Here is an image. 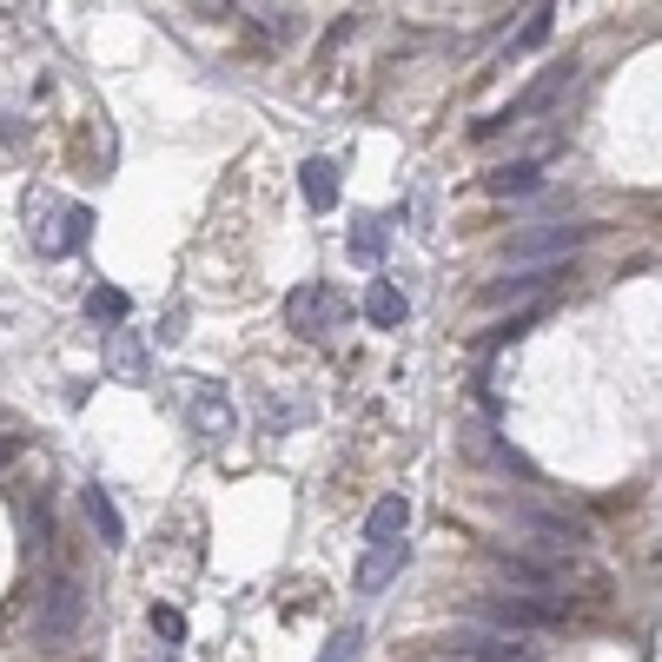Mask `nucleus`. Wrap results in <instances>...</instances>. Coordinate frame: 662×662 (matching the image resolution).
Instances as JSON below:
<instances>
[{
	"instance_id": "f03ea898",
	"label": "nucleus",
	"mask_w": 662,
	"mask_h": 662,
	"mask_svg": "<svg viewBox=\"0 0 662 662\" xmlns=\"http://www.w3.org/2000/svg\"><path fill=\"white\" fill-rule=\"evenodd\" d=\"M511 524L537 544V550H550V557H564V550H584L590 544V530H584V517H570V511H544V504H517L511 511Z\"/></svg>"
},
{
	"instance_id": "4be33fe9",
	"label": "nucleus",
	"mask_w": 662,
	"mask_h": 662,
	"mask_svg": "<svg viewBox=\"0 0 662 662\" xmlns=\"http://www.w3.org/2000/svg\"><path fill=\"white\" fill-rule=\"evenodd\" d=\"M153 630H159L166 643H179V637H186V617H179V610H153Z\"/></svg>"
},
{
	"instance_id": "a211bd4d",
	"label": "nucleus",
	"mask_w": 662,
	"mask_h": 662,
	"mask_svg": "<svg viewBox=\"0 0 662 662\" xmlns=\"http://www.w3.org/2000/svg\"><path fill=\"white\" fill-rule=\"evenodd\" d=\"M345 245H351V259H365V265H378V259H385V219H358Z\"/></svg>"
},
{
	"instance_id": "6e6552de",
	"label": "nucleus",
	"mask_w": 662,
	"mask_h": 662,
	"mask_svg": "<svg viewBox=\"0 0 662 662\" xmlns=\"http://www.w3.org/2000/svg\"><path fill=\"white\" fill-rule=\"evenodd\" d=\"M451 656H464V662H530L511 630H458V637H451Z\"/></svg>"
},
{
	"instance_id": "20e7f679",
	"label": "nucleus",
	"mask_w": 662,
	"mask_h": 662,
	"mask_svg": "<svg viewBox=\"0 0 662 662\" xmlns=\"http://www.w3.org/2000/svg\"><path fill=\"white\" fill-rule=\"evenodd\" d=\"M484 617L497 623V630H550V623H564L570 617V597H524V590H497L491 603H484Z\"/></svg>"
},
{
	"instance_id": "dca6fc26",
	"label": "nucleus",
	"mask_w": 662,
	"mask_h": 662,
	"mask_svg": "<svg viewBox=\"0 0 662 662\" xmlns=\"http://www.w3.org/2000/svg\"><path fill=\"white\" fill-rule=\"evenodd\" d=\"M252 27H259V40L279 46V40H292V33L305 27V13H298V7H252Z\"/></svg>"
},
{
	"instance_id": "39448f33",
	"label": "nucleus",
	"mask_w": 662,
	"mask_h": 662,
	"mask_svg": "<svg viewBox=\"0 0 662 662\" xmlns=\"http://www.w3.org/2000/svg\"><path fill=\"white\" fill-rule=\"evenodd\" d=\"M590 239V225H530L511 239V265H564V252H577Z\"/></svg>"
},
{
	"instance_id": "412c9836",
	"label": "nucleus",
	"mask_w": 662,
	"mask_h": 662,
	"mask_svg": "<svg viewBox=\"0 0 662 662\" xmlns=\"http://www.w3.org/2000/svg\"><path fill=\"white\" fill-rule=\"evenodd\" d=\"M358 650H365V637H358V630H338V637H332V650H325V662H351Z\"/></svg>"
},
{
	"instance_id": "423d86ee",
	"label": "nucleus",
	"mask_w": 662,
	"mask_h": 662,
	"mask_svg": "<svg viewBox=\"0 0 662 662\" xmlns=\"http://www.w3.org/2000/svg\"><path fill=\"white\" fill-rule=\"evenodd\" d=\"M338 318H345V298H338L332 285H298V292L285 298V325H292L298 338H325Z\"/></svg>"
},
{
	"instance_id": "aec40b11",
	"label": "nucleus",
	"mask_w": 662,
	"mask_h": 662,
	"mask_svg": "<svg viewBox=\"0 0 662 662\" xmlns=\"http://www.w3.org/2000/svg\"><path fill=\"white\" fill-rule=\"evenodd\" d=\"M86 312H99L106 325H119V318H126V292H113V285H99V292L86 298Z\"/></svg>"
},
{
	"instance_id": "4468645a",
	"label": "nucleus",
	"mask_w": 662,
	"mask_h": 662,
	"mask_svg": "<svg viewBox=\"0 0 662 662\" xmlns=\"http://www.w3.org/2000/svg\"><path fill=\"white\" fill-rule=\"evenodd\" d=\"M365 318L391 332V325H404V318H411V305H404V292H398L391 279H371V285H365Z\"/></svg>"
},
{
	"instance_id": "ddd939ff",
	"label": "nucleus",
	"mask_w": 662,
	"mask_h": 662,
	"mask_svg": "<svg viewBox=\"0 0 662 662\" xmlns=\"http://www.w3.org/2000/svg\"><path fill=\"white\" fill-rule=\"evenodd\" d=\"M298 192H305L312 212H332V206H338V166H332V159H305V166H298Z\"/></svg>"
},
{
	"instance_id": "f3484780",
	"label": "nucleus",
	"mask_w": 662,
	"mask_h": 662,
	"mask_svg": "<svg viewBox=\"0 0 662 662\" xmlns=\"http://www.w3.org/2000/svg\"><path fill=\"white\" fill-rule=\"evenodd\" d=\"M86 517H93V524H99V537H106V544H113V550H119V544H126V524H119V511H113V497H106V491H99V484H86Z\"/></svg>"
},
{
	"instance_id": "1a4fd4ad",
	"label": "nucleus",
	"mask_w": 662,
	"mask_h": 662,
	"mask_svg": "<svg viewBox=\"0 0 662 662\" xmlns=\"http://www.w3.org/2000/svg\"><path fill=\"white\" fill-rule=\"evenodd\" d=\"M404 557H411V537L404 544H371L365 557H358V570H351V584H358V597H378L398 570H404Z\"/></svg>"
},
{
	"instance_id": "0eeeda50",
	"label": "nucleus",
	"mask_w": 662,
	"mask_h": 662,
	"mask_svg": "<svg viewBox=\"0 0 662 662\" xmlns=\"http://www.w3.org/2000/svg\"><path fill=\"white\" fill-rule=\"evenodd\" d=\"M557 279H570V265H511L504 279H491V285H484V298H491V305H511V298H544Z\"/></svg>"
},
{
	"instance_id": "7ed1b4c3",
	"label": "nucleus",
	"mask_w": 662,
	"mask_h": 662,
	"mask_svg": "<svg viewBox=\"0 0 662 662\" xmlns=\"http://www.w3.org/2000/svg\"><path fill=\"white\" fill-rule=\"evenodd\" d=\"M80 617H86V597H80V584H73V577H60V584L40 597L33 643H40V650H66V643H73V630H80Z\"/></svg>"
},
{
	"instance_id": "f257e3e1",
	"label": "nucleus",
	"mask_w": 662,
	"mask_h": 662,
	"mask_svg": "<svg viewBox=\"0 0 662 662\" xmlns=\"http://www.w3.org/2000/svg\"><path fill=\"white\" fill-rule=\"evenodd\" d=\"M27 232H33V245H40V259H66V252H80L86 245V232H93V212L86 206H60V199H27Z\"/></svg>"
},
{
	"instance_id": "2eb2a0df",
	"label": "nucleus",
	"mask_w": 662,
	"mask_h": 662,
	"mask_svg": "<svg viewBox=\"0 0 662 662\" xmlns=\"http://www.w3.org/2000/svg\"><path fill=\"white\" fill-rule=\"evenodd\" d=\"M550 27H557V7H530V20L504 40V60H517V53H530V46H544L550 40Z\"/></svg>"
},
{
	"instance_id": "6ab92c4d",
	"label": "nucleus",
	"mask_w": 662,
	"mask_h": 662,
	"mask_svg": "<svg viewBox=\"0 0 662 662\" xmlns=\"http://www.w3.org/2000/svg\"><path fill=\"white\" fill-rule=\"evenodd\" d=\"M106 358H113V371H119V378H146V358H139V345H133V332H126V325L113 332Z\"/></svg>"
},
{
	"instance_id": "9d476101",
	"label": "nucleus",
	"mask_w": 662,
	"mask_h": 662,
	"mask_svg": "<svg viewBox=\"0 0 662 662\" xmlns=\"http://www.w3.org/2000/svg\"><path fill=\"white\" fill-rule=\"evenodd\" d=\"M192 431H206L212 444L232 438V404H225V385H219V378H199V391H192Z\"/></svg>"
},
{
	"instance_id": "f8f14e48",
	"label": "nucleus",
	"mask_w": 662,
	"mask_h": 662,
	"mask_svg": "<svg viewBox=\"0 0 662 662\" xmlns=\"http://www.w3.org/2000/svg\"><path fill=\"white\" fill-rule=\"evenodd\" d=\"M491 199H530V192H544V153H530V159H511V166H497L491 179Z\"/></svg>"
},
{
	"instance_id": "5701e85b",
	"label": "nucleus",
	"mask_w": 662,
	"mask_h": 662,
	"mask_svg": "<svg viewBox=\"0 0 662 662\" xmlns=\"http://www.w3.org/2000/svg\"><path fill=\"white\" fill-rule=\"evenodd\" d=\"M0 458H7V444H0Z\"/></svg>"
},
{
	"instance_id": "9b49d317",
	"label": "nucleus",
	"mask_w": 662,
	"mask_h": 662,
	"mask_svg": "<svg viewBox=\"0 0 662 662\" xmlns=\"http://www.w3.org/2000/svg\"><path fill=\"white\" fill-rule=\"evenodd\" d=\"M404 537H411V497L391 491V497L371 504V517H365V544H404Z\"/></svg>"
}]
</instances>
